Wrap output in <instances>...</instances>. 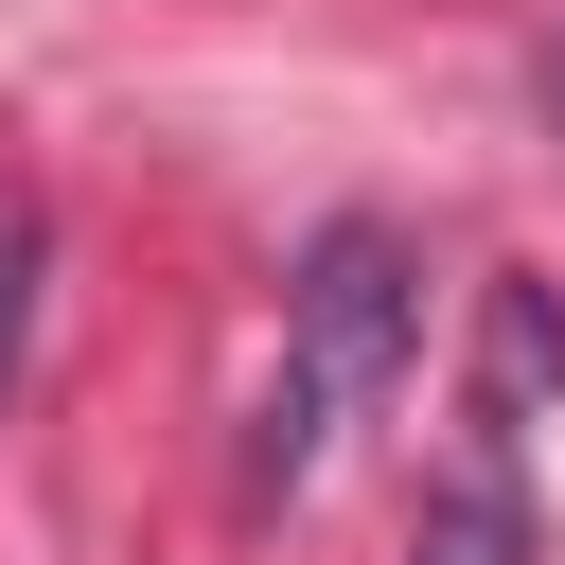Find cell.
<instances>
[{
	"label": "cell",
	"instance_id": "6da1fadb",
	"mask_svg": "<svg viewBox=\"0 0 565 565\" xmlns=\"http://www.w3.org/2000/svg\"><path fill=\"white\" fill-rule=\"evenodd\" d=\"M406 353H424V265H406V230L335 212V230L300 247V282H282V388H265V424H247V494H300V477L406 388Z\"/></svg>",
	"mask_w": 565,
	"mask_h": 565
},
{
	"label": "cell",
	"instance_id": "7a4b0ae2",
	"mask_svg": "<svg viewBox=\"0 0 565 565\" xmlns=\"http://www.w3.org/2000/svg\"><path fill=\"white\" fill-rule=\"evenodd\" d=\"M530 547H547V530H530V494H512L494 441H477V459L424 494V530H406V565H530Z\"/></svg>",
	"mask_w": 565,
	"mask_h": 565
},
{
	"label": "cell",
	"instance_id": "3957f363",
	"mask_svg": "<svg viewBox=\"0 0 565 565\" xmlns=\"http://www.w3.org/2000/svg\"><path fill=\"white\" fill-rule=\"evenodd\" d=\"M35 282H53V230L0 194V388H18V353H35Z\"/></svg>",
	"mask_w": 565,
	"mask_h": 565
},
{
	"label": "cell",
	"instance_id": "277c9868",
	"mask_svg": "<svg viewBox=\"0 0 565 565\" xmlns=\"http://www.w3.org/2000/svg\"><path fill=\"white\" fill-rule=\"evenodd\" d=\"M547 124H565V35H547Z\"/></svg>",
	"mask_w": 565,
	"mask_h": 565
}]
</instances>
